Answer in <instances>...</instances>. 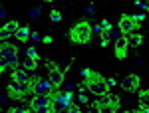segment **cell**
<instances>
[{"label":"cell","mask_w":149,"mask_h":113,"mask_svg":"<svg viewBox=\"0 0 149 113\" xmlns=\"http://www.w3.org/2000/svg\"><path fill=\"white\" fill-rule=\"evenodd\" d=\"M92 26L88 20H81L78 22L76 26H72L70 28V42L72 44H88L90 42V38H92Z\"/></svg>","instance_id":"cell-1"},{"label":"cell","mask_w":149,"mask_h":113,"mask_svg":"<svg viewBox=\"0 0 149 113\" xmlns=\"http://www.w3.org/2000/svg\"><path fill=\"white\" fill-rule=\"evenodd\" d=\"M30 111H38V113H52L56 111V105H54V99L50 95H34L32 101L28 103Z\"/></svg>","instance_id":"cell-2"},{"label":"cell","mask_w":149,"mask_h":113,"mask_svg":"<svg viewBox=\"0 0 149 113\" xmlns=\"http://www.w3.org/2000/svg\"><path fill=\"white\" fill-rule=\"evenodd\" d=\"M86 87L90 89V93H93V95H102V93H105V91L109 89L107 87V81L102 78V73H97V71H92V76L86 79Z\"/></svg>","instance_id":"cell-3"},{"label":"cell","mask_w":149,"mask_h":113,"mask_svg":"<svg viewBox=\"0 0 149 113\" xmlns=\"http://www.w3.org/2000/svg\"><path fill=\"white\" fill-rule=\"evenodd\" d=\"M54 89H56V87L52 85L50 79H44V78H34L32 79V95H50Z\"/></svg>","instance_id":"cell-4"},{"label":"cell","mask_w":149,"mask_h":113,"mask_svg":"<svg viewBox=\"0 0 149 113\" xmlns=\"http://www.w3.org/2000/svg\"><path fill=\"white\" fill-rule=\"evenodd\" d=\"M48 79L52 81L54 87H62V83H64V71L54 62H48Z\"/></svg>","instance_id":"cell-5"},{"label":"cell","mask_w":149,"mask_h":113,"mask_svg":"<svg viewBox=\"0 0 149 113\" xmlns=\"http://www.w3.org/2000/svg\"><path fill=\"white\" fill-rule=\"evenodd\" d=\"M113 54H115L117 60H125L127 58V36H119V38L115 40Z\"/></svg>","instance_id":"cell-6"},{"label":"cell","mask_w":149,"mask_h":113,"mask_svg":"<svg viewBox=\"0 0 149 113\" xmlns=\"http://www.w3.org/2000/svg\"><path fill=\"white\" fill-rule=\"evenodd\" d=\"M135 28H137V26L133 24L131 16H127V14H121V18H119V30H121V34H123V36L131 34Z\"/></svg>","instance_id":"cell-7"},{"label":"cell","mask_w":149,"mask_h":113,"mask_svg":"<svg viewBox=\"0 0 149 113\" xmlns=\"http://www.w3.org/2000/svg\"><path fill=\"white\" fill-rule=\"evenodd\" d=\"M121 87L125 91H137L139 87V76L137 73H129L123 81H121Z\"/></svg>","instance_id":"cell-8"},{"label":"cell","mask_w":149,"mask_h":113,"mask_svg":"<svg viewBox=\"0 0 149 113\" xmlns=\"http://www.w3.org/2000/svg\"><path fill=\"white\" fill-rule=\"evenodd\" d=\"M12 56H18V48L14 44H8L6 40L0 42V58L4 60V58H12Z\"/></svg>","instance_id":"cell-9"},{"label":"cell","mask_w":149,"mask_h":113,"mask_svg":"<svg viewBox=\"0 0 149 113\" xmlns=\"http://www.w3.org/2000/svg\"><path fill=\"white\" fill-rule=\"evenodd\" d=\"M10 79H16V81H20V83H30V76H28V71L26 69H20V68H14L12 69V78Z\"/></svg>","instance_id":"cell-10"},{"label":"cell","mask_w":149,"mask_h":113,"mask_svg":"<svg viewBox=\"0 0 149 113\" xmlns=\"http://www.w3.org/2000/svg\"><path fill=\"white\" fill-rule=\"evenodd\" d=\"M107 105H109V93L105 91V93H102L100 95V99H97V103L93 105L97 111H103V109H107Z\"/></svg>","instance_id":"cell-11"},{"label":"cell","mask_w":149,"mask_h":113,"mask_svg":"<svg viewBox=\"0 0 149 113\" xmlns=\"http://www.w3.org/2000/svg\"><path fill=\"white\" fill-rule=\"evenodd\" d=\"M14 36L18 38V42H28V38H30V28H28V26H20V28L14 32Z\"/></svg>","instance_id":"cell-12"},{"label":"cell","mask_w":149,"mask_h":113,"mask_svg":"<svg viewBox=\"0 0 149 113\" xmlns=\"http://www.w3.org/2000/svg\"><path fill=\"white\" fill-rule=\"evenodd\" d=\"M22 66H24V69H26V71H36V68H38V60L26 56V60H24Z\"/></svg>","instance_id":"cell-13"},{"label":"cell","mask_w":149,"mask_h":113,"mask_svg":"<svg viewBox=\"0 0 149 113\" xmlns=\"http://www.w3.org/2000/svg\"><path fill=\"white\" fill-rule=\"evenodd\" d=\"M107 109H109L111 113H115L117 109H119V95H113V93L109 95V105H107Z\"/></svg>","instance_id":"cell-14"},{"label":"cell","mask_w":149,"mask_h":113,"mask_svg":"<svg viewBox=\"0 0 149 113\" xmlns=\"http://www.w3.org/2000/svg\"><path fill=\"white\" fill-rule=\"evenodd\" d=\"M127 36H129V44L133 46V48L141 46V42H143V36L141 34H127Z\"/></svg>","instance_id":"cell-15"},{"label":"cell","mask_w":149,"mask_h":113,"mask_svg":"<svg viewBox=\"0 0 149 113\" xmlns=\"http://www.w3.org/2000/svg\"><path fill=\"white\" fill-rule=\"evenodd\" d=\"M4 28H6V30H8L10 34H14V32H16L18 28H20V24H18V20H10V22L4 24Z\"/></svg>","instance_id":"cell-16"},{"label":"cell","mask_w":149,"mask_h":113,"mask_svg":"<svg viewBox=\"0 0 149 113\" xmlns=\"http://www.w3.org/2000/svg\"><path fill=\"white\" fill-rule=\"evenodd\" d=\"M50 20H52V22H60V20H62V12L60 10H52L50 12Z\"/></svg>","instance_id":"cell-17"},{"label":"cell","mask_w":149,"mask_h":113,"mask_svg":"<svg viewBox=\"0 0 149 113\" xmlns=\"http://www.w3.org/2000/svg\"><path fill=\"white\" fill-rule=\"evenodd\" d=\"M26 56H30V58H34V60H40V54L36 52V48L32 46V48H28L26 50Z\"/></svg>","instance_id":"cell-18"},{"label":"cell","mask_w":149,"mask_h":113,"mask_svg":"<svg viewBox=\"0 0 149 113\" xmlns=\"http://www.w3.org/2000/svg\"><path fill=\"white\" fill-rule=\"evenodd\" d=\"M66 111H68V113H80V105L72 101V103L68 105V107H66Z\"/></svg>","instance_id":"cell-19"},{"label":"cell","mask_w":149,"mask_h":113,"mask_svg":"<svg viewBox=\"0 0 149 113\" xmlns=\"http://www.w3.org/2000/svg\"><path fill=\"white\" fill-rule=\"evenodd\" d=\"M131 20H133V24H135V26H139V24L145 20V14H135V16H131Z\"/></svg>","instance_id":"cell-20"},{"label":"cell","mask_w":149,"mask_h":113,"mask_svg":"<svg viewBox=\"0 0 149 113\" xmlns=\"http://www.w3.org/2000/svg\"><path fill=\"white\" fill-rule=\"evenodd\" d=\"M10 36H12V34L8 32V30H6V28H4V26L0 28V40H2V42H4V40H8Z\"/></svg>","instance_id":"cell-21"},{"label":"cell","mask_w":149,"mask_h":113,"mask_svg":"<svg viewBox=\"0 0 149 113\" xmlns=\"http://www.w3.org/2000/svg\"><path fill=\"white\" fill-rule=\"evenodd\" d=\"M109 36H111V32H105V30L102 32V46H107V44H109Z\"/></svg>","instance_id":"cell-22"},{"label":"cell","mask_w":149,"mask_h":113,"mask_svg":"<svg viewBox=\"0 0 149 113\" xmlns=\"http://www.w3.org/2000/svg\"><path fill=\"white\" fill-rule=\"evenodd\" d=\"M147 99H149V89H143V91H139V101L147 103Z\"/></svg>","instance_id":"cell-23"},{"label":"cell","mask_w":149,"mask_h":113,"mask_svg":"<svg viewBox=\"0 0 149 113\" xmlns=\"http://www.w3.org/2000/svg\"><path fill=\"white\" fill-rule=\"evenodd\" d=\"M102 28L105 30V32H111V30H113V26L107 22V20H103V22H102Z\"/></svg>","instance_id":"cell-24"},{"label":"cell","mask_w":149,"mask_h":113,"mask_svg":"<svg viewBox=\"0 0 149 113\" xmlns=\"http://www.w3.org/2000/svg\"><path fill=\"white\" fill-rule=\"evenodd\" d=\"M28 16H30V18H38V16H40V8H32V10L28 12Z\"/></svg>","instance_id":"cell-25"},{"label":"cell","mask_w":149,"mask_h":113,"mask_svg":"<svg viewBox=\"0 0 149 113\" xmlns=\"http://www.w3.org/2000/svg\"><path fill=\"white\" fill-rule=\"evenodd\" d=\"M139 111L149 113V105H147V103H143V101H139Z\"/></svg>","instance_id":"cell-26"},{"label":"cell","mask_w":149,"mask_h":113,"mask_svg":"<svg viewBox=\"0 0 149 113\" xmlns=\"http://www.w3.org/2000/svg\"><path fill=\"white\" fill-rule=\"evenodd\" d=\"M42 42H44V44H52V42H54V40H52V36H44V38H42Z\"/></svg>","instance_id":"cell-27"},{"label":"cell","mask_w":149,"mask_h":113,"mask_svg":"<svg viewBox=\"0 0 149 113\" xmlns=\"http://www.w3.org/2000/svg\"><path fill=\"white\" fill-rule=\"evenodd\" d=\"M4 69H6V64H4V60H2V58H0V76H2V73H4Z\"/></svg>","instance_id":"cell-28"},{"label":"cell","mask_w":149,"mask_h":113,"mask_svg":"<svg viewBox=\"0 0 149 113\" xmlns=\"http://www.w3.org/2000/svg\"><path fill=\"white\" fill-rule=\"evenodd\" d=\"M105 81H107V87H113V85H115V79H113V78L105 79Z\"/></svg>","instance_id":"cell-29"},{"label":"cell","mask_w":149,"mask_h":113,"mask_svg":"<svg viewBox=\"0 0 149 113\" xmlns=\"http://www.w3.org/2000/svg\"><path fill=\"white\" fill-rule=\"evenodd\" d=\"M135 4H137V6H141V8H143V10H147V4H145V2H141V0H137V2H135Z\"/></svg>","instance_id":"cell-30"},{"label":"cell","mask_w":149,"mask_h":113,"mask_svg":"<svg viewBox=\"0 0 149 113\" xmlns=\"http://www.w3.org/2000/svg\"><path fill=\"white\" fill-rule=\"evenodd\" d=\"M95 32H97V34H102V32H103V28H102V24H97V26H95Z\"/></svg>","instance_id":"cell-31"},{"label":"cell","mask_w":149,"mask_h":113,"mask_svg":"<svg viewBox=\"0 0 149 113\" xmlns=\"http://www.w3.org/2000/svg\"><path fill=\"white\" fill-rule=\"evenodd\" d=\"M44 2H52V0H44Z\"/></svg>","instance_id":"cell-32"}]
</instances>
